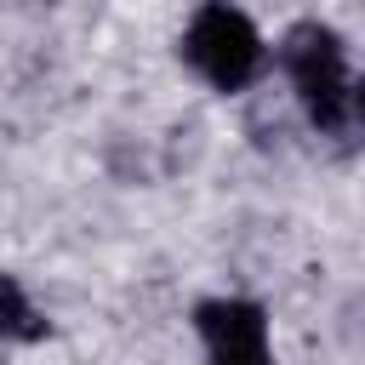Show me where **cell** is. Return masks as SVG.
Listing matches in <instances>:
<instances>
[{
    "label": "cell",
    "mask_w": 365,
    "mask_h": 365,
    "mask_svg": "<svg viewBox=\"0 0 365 365\" xmlns=\"http://www.w3.org/2000/svg\"><path fill=\"white\" fill-rule=\"evenodd\" d=\"M182 57L217 86V91H240L251 86V74L262 68V34L251 29L245 11L234 6H200L188 34H182Z\"/></svg>",
    "instance_id": "7a4b0ae2"
},
{
    "label": "cell",
    "mask_w": 365,
    "mask_h": 365,
    "mask_svg": "<svg viewBox=\"0 0 365 365\" xmlns=\"http://www.w3.org/2000/svg\"><path fill=\"white\" fill-rule=\"evenodd\" d=\"M34 336H46V319L34 314L23 285L0 274V342H34Z\"/></svg>",
    "instance_id": "277c9868"
},
{
    "label": "cell",
    "mask_w": 365,
    "mask_h": 365,
    "mask_svg": "<svg viewBox=\"0 0 365 365\" xmlns=\"http://www.w3.org/2000/svg\"><path fill=\"white\" fill-rule=\"evenodd\" d=\"M285 68L314 114L319 131H342L354 114V80H348V51L336 40V29L325 23H297L285 34Z\"/></svg>",
    "instance_id": "6da1fadb"
},
{
    "label": "cell",
    "mask_w": 365,
    "mask_h": 365,
    "mask_svg": "<svg viewBox=\"0 0 365 365\" xmlns=\"http://www.w3.org/2000/svg\"><path fill=\"white\" fill-rule=\"evenodd\" d=\"M200 336H205L211 365H274L268 359V319L245 297L200 302Z\"/></svg>",
    "instance_id": "3957f363"
}]
</instances>
